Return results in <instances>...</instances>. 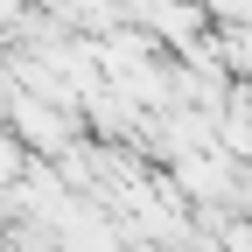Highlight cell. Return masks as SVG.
Here are the masks:
<instances>
[{"instance_id":"cell-1","label":"cell","mask_w":252,"mask_h":252,"mask_svg":"<svg viewBox=\"0 0 252 252\" xmlns=\"http://www.w3.org/2000/svg\"><path fill=\"white\" fill-rule=\"evenodd\" d=\"M0 105H7L14 133H21L28 147H42V154H70V140H77V119H70V112H56V105H42V98H28V91H14L7 77H0Z\"/></svg>"}]
</instances>
